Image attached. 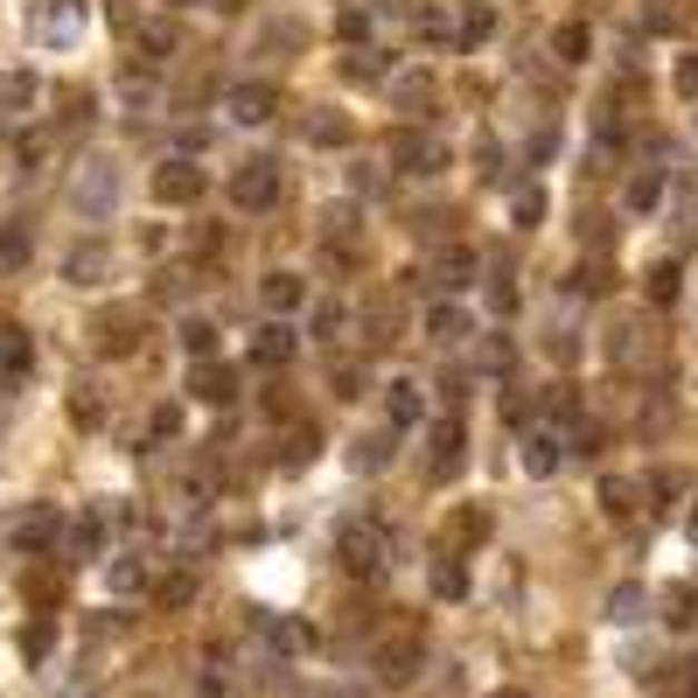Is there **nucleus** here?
<instances>
[{"instance_id": "29", "label": "nucleus", "mask_w": 698, "mask_h": 698, "mask_svg": "<svg viewBox=\"0 0 698 698\" xmlns=\"http://www.w3.org/2000/svg\"><path fill=\"white\" fill-rule=\"evenodd\" d=\"M77 21H85V14H77V0H57V8L36 14V36H57L63 42V36H77Z\"/></svg>"}, {"instance_id": "7", "label": "nucleus", "mask_w": 698, "mask_h": 698, "mask_svg": "<svg viewBox=\"0 0 698 698\" xmlns=\"http://www.w3.org/2000/svg\"><path fill=\"white\" fill-rule=\"evenodd\" d=\"M469 335H475V315H469V307H461L454 294H441V301H433L426 307V343H469Z\"/></svg>"}, {"instance_id": "28", "label": "nucleus", "mask_w": 698, "mask_h": 698, "mask_svg": "<svg viewBox=\"0 0 698 698\" xmlns=\"http://www.w3.org/2000/svg\"><path fill=\"white\" fill-rule=\"evenodd\" d=\"M587 49H593L587 21H566V29H552V57H559V63H587Z\"/></svg>"}, {"instance_id": "44", "label": "nucleus", "mask_w": 698, "mask_h": 698, "mask_svg": "<svg viewBox=\"0 0 698 698\" xmlns=\"http://www.w3.org/2000/svg\"><path fill=\"white\" fill-rule=\"evenodd\" d=\"M335 36H343V42H364V36H371V14H364V8H343V21H335Z\"/></svg>"}, {"instance_id": "46", "label": "nucleus", "mask_w": 698, "mask_h": 698, "mask_svg": "<svg viewBox=\"0 0 698 698\" xmlns=\"http://www.w3.org/2000/svg\"><path fill=\"white\" fill-rule=\"evenodd\" d=\"M629 210H657V175H636L629 183Z\"/></svg>"}, {"instance_id": "64", "label": "nucleus", "mask_w": 698, "mask_h": 698, "mask_svg": "<svg viewBox=\"0 0 698 698\" xmlns=\"http://www.w3.org/2000/svg\"><path fill=\"white\" fill-rule=\"evenodd\" d=\"M168 8H196V0H168Z\"/></svg>"}, {"instance_id": "54", "label": "nucleus", "mask_w": 698, "mask_h": 698, "mask_svg": "<svg viewBox=\"0 0 698 698\" xmlns=\"http://www.w3.org/2000/svg\"><path fill=\"white\" fill-rule=\"evenodd\" d=\"M503 420L517 426V420H531V399L524 392H517V384H510V392H503Z\"/></svg>"}, {"instance_id": "50", "label": "nucleus", "mask_w": 698, "mask_h": 698, "mask_svg": "<svg viewBox=\"0 0 698 698\" xmlns=\"http://www.w3.org/2000/svg\"><path fill=\"white\" fill-rule=\"evenodd\" d=\"M343 315H350V307H343V301H328V307H315V335H335V328H343Z\"/></svg>"}, {"instance_id": "37", "label": "nucleus", "mask_w": 698, "mask_h": 698, "mask_svg": "<svg viewBox=\"0 0 698 698\" xmlns=\"http://www.w3.org/2000/svg\"><path fill=\"white\" fill-rule=\"evenodd\" d=\"M183 350L196 356V364H210V356H217V328L210 322H183Z\"/></svg>"}, {"instance_id": "19", "label": "nucleus", "mask_w": 698, "mask_h": 698, "mask_svg": "<svg viewBox=\"0 0 698 698\" xmlns=\"http://www.w3.org/2000/svg\"><path fill=\"white\" fill-rule=\"evenodd\" d=\"M399 343V307L392 301H371L364 307V350H392Z\"/></svg>"}, {"instance_id": "13", "label": "nucleus", "mask_w": 698, "mask_h": 698, "mask_svg": "<svg viewBox=\"0 0 698 698\" xmlns=\"http://www.w3.org/2000/svg\"><path fill=\"white\" fill-rule=\"evenodd\" d=\"M252 364L287 371V364H294V328H287V322H266V328L252 335Z\"/></svg>"}, {"instance_id": "33", "label": "nucleus", "mask_w": 698, "mask_h": 698, "mask_svg": "<svg viewBox=\"0 0 698 698\" xmlns=\"http://www.w3.org/2000/svg\"><path fill=\"white\" fill-rule=\"evenodd\" d=\"M608 287H615V273H608V266H601V258H593V266H580V273H573V279H566V294H587V301H601V294H608Z\"/></svg>"}, {"instance_id": "36", "label": "nucleus", "mask_w": 698, "mask_h": 698, "mask_svg": "<svg viewBox=\"0 0 698 698\" xmlns=\"http://www.w3.org/2000/svg\"><path fill=\"white\" fill-rule=\"evenodd\" d=\"M106 587H112V593H140V587H147V566H140V559H112V566H106Z\"/></svg>"}, {"instance_id": "16", "label": "nucleus", "mask_w": 698, "mask_h": 698, "mask_svg": "<svg viewBox=\"0 0 698 698\" xmlns=\"http://www.w3.org/2000/svg\"><path fill=\"white\" fill-rule=\"evenodd\" d=\"M433 287H441V294H469L475 287V252H441V266H433Z\"/></svg>"}, {"instance_id": "14", "label": "nucleus", "mask_w": 698, "mask_h": 698, "mask_svg": "<svg viewBox=\"0 0 698 698\" xmlns=\"http://www.w3.org/2000/svg\"><path fill=\"white\" fill-rule=\"evenodd\" d=\"M106 266H112L106 245H70V252H63V279H70V287H98V279H106Z\"/></svg>"}, {"instance_id": "6", "label": "nucleus", "mask_w": 698, "mask_h": 698, "mask_svg": "<svg viewBox=\"0 0 698 698\" xmlns=\"http://www.w3.org/2000/svg\"><path fill=\"white\" fill-rule=\"evenodd\" d=\"M392 154H399V168H405V175H441V168L454 161L448 140H441V134H420V126H412V134H399Z\"/></svg>"}, {"instance_id": "5", "label": "nucleus", "mask_w": 698, "mask_h": 698, "mask_svg": "<svg viewBox=\"0 0 698 698\" xmlns=\"http://www.w3.org/2000/svg\"><path fill=\"white\" fill-rule=\"evenodd\" d=\"M230 203H238V210H273L279 203V168L273 161H245L238 175H230Z\"/></svg>"}, {"instance_id": "39", "label": "nucleus", "mask_w": 698, "mask_h": 698, "mask_svg": "<svg viewBox=\"0 0 698 698\" xmlns=\"http://www.w3.org/2000/svg\"><path fill=\"white\" fill-rule=\"evenodd\" d=\"M433 593H441V601H461V593H469V573H461L454 559H441L433 566Z\"/></svg>"}, {"instance_id": "43", "label": "nucleus", "mask_w": 698, "mask_h": 698, "mask_svg": "<svg viewBox=\"0 0 698 698\" xmlns=\"http://www.w3.org/2000/svg\"><path fill=\"white\" fill-rule=\"evenodd\" d=\"M670 85H678L685 106H698V57H678V77H670Z\"/></svg>"}, {"instance_id": "18", "label": "nucleus", "mask_w": 698, "mask_h": 698, "mask_svg": "<svg viewBox=\"0 0 698 698\" xmlns=\"http://www.w3.org/2000/svg\"><path fill=\"white\" fill-rule=\"evenodd\" d=\"M384 392H392V399H384V405H392V426H420V420H426V392H420L412 377L384 384Z\"/></svg>"}, {"instance_id": "62", "label": "nucleus", "mask_w": 698, "mask_h": 698, "mask_svg": "<svg viewBox=\"0 0 698 698\" xmlns=\"http://www.w3.org/2000/svg\"><path fill=\"white\" fill-rule=\"evenodd\" d=\"M489 698H524V691H517V685H503V691H489Z\"/></svg>"}, {"instance_id": "45", "label": "nucleus", "mask_w": 698, "mask_h": 698, "mask_svg": "<svg viewBox=\"0 0 698 698\" xmlns=\"http://www.w3.org/2000/svg\"><path fill=\"white\" fill-rule=\"evenodd\" d=\"M279 461H287V469H301V461H315V426H301L294 441H287V454H279Z\"/></svg>"}, {"instance_id": "24", "label": "nucleus", "mask_w": 698, "mask_h": 698, "mask_svg": "<svg viewBox=\"0 0 698 698\" xmlns=\"http://www.w3.org/2000/svg\"><path fill=\"white\" fill-rule=\"evenodd\" d=\"M642 287H650V301H657V307H670V301H678V287H685V273H678V258H657V266H650V273H642Z\"/></svg>"}, {"instance_id": "22", "label": "nucleus", "mask_w": 698, "mask_h": 698, "mask_svg": "<svg viewBox=\"0 0 698 698\" xmlns=\"http://www.w3.org/2000/svg\"><path fill=\"white\" fill-rule=\"evenodd\" d=\"M642 615H650V593H642L636 580L608 593V622H615V629H629V622H642Z\"/></svg>"}, {"instance_id": "63", "label": "nucleus", "mask_w": 698, "mask_h": 698, "mask_svg": "<svg viewBox=\"0 0 698 698\" xmlns=\"http://www.w3.org/2000/svg\"><path fill=\"white\" fill-rule=\"evenodd\" d=\"M685 698H698V678H691V685H685Z\"/></svg>"}, {"instance_id": "38", "label": "nucleus", "mask_w": 698, "mask_h": 698, "mask_svg": "<svg viewBox=\"0 0 698 698\" xmlns=\"http://www.w3.org/2000/svg\"><path fill=\"white\" fill-rule=\"evenodd\" d=\"M399 106H412V112H426V106H433V77H426V70H405Z\"/></svg>"}, {"instance_id": "61", "label": "nucleus", "mask_w": 698, "mask_h": 698, "mask_svg": "<svg viewBox=\"0 0 698 698\" xmlns=\"http://www.w3.org/2000/svg\"><path fill=\"white\" fill-rule=\"evenodd\" d=\"M685 531H691V538H698V503H691V510H685Z\"/></svg>"}, {"instance_id": "3", "label": "nucleus", "mask_w": 698, "mask_h": 698, "mask_svg": "<svg viewBox=\"0 0 698 698\" xmlns=\"http://www.w3.org/2000/svg\"><path fill=\"white\" fill-rule=\"evenodd\" d=\"M112 196H119V175H112V161H85V168H77L70 203H77L85 217H112Z\"/></svg>"}, {"instance_id": "52", "label": "nucleus", "mask_w": 698, "mask_h": 698, "mask_svg": "<svg viewBox=\"0 0 698 698\" xmlns=\"http://www.w3.org/2000/svg\"><path fill=\"white\" fill-rule=\"evenodd\" d=\"M482 364H489V371L510 364V335H489V343H482Z\"/></svg>"}, {"instance_id": "42", "label": "nucleus", "mask_w": 698, "mask_h": 698, "mask_svg": "<svg viewBox=\"0 0 698 698\" xmlns=\"http://www.w3.org/2000/svg\"><path fill=\"white\" fill-rule=\"evenodd\" d=\"M140 49H147V57H168V49H175V29H168V21H147V29H140Z\"/></svg>"}, {"instance_id": "20", "label": "nucleus", "mask_w": 698, "mask_h": 698, "mask_svg": "<svg viewBox=\"0 0 698 698\" xmlns=\"http://www.w3.org/2000/svg\"><path fill=\"white\" fill-rule=\"evenodd\" d=\"M196 399H203V405H230V399H238V371L196 364Z\"/></svg>"}, {"instance_id": "27", "label": "nucleus", "mask_w": 698, "mask_h": 698, "mask_svg": "<svg viewBox=\"0 0 698 698\" xmlns=\"http://www.w3.org/2000/svg\"><path fill=\"white\" fill-rule=\"evenodd\" d=\"M29 364H36L29 335H21V328H0V371H8V377H29Z\"/></svg>"}, {"instance_id": "2", "label": "nucleus", "mask_w": 698, "mask_h": 698, "mask_svg": "<svg viewBox=\"0 0 698 698\" xmlns=\"http://www.w3.org/2000/svg\"><path fill=\"white\" fill-rule=\"evenodd\" d=\"M426 475L433 482H448L461 461H469V426H461V412H441V420H433V433H426Z\"/></svg>"}, {"instance_id": "57", "label": "nucleus", "mask_w": 698, "mask_h": 698, "mask_svg": "<svg viewBox=\"0 0 698 698\" xmlns=\"http://www.w3.org/2000/svg\"><path fill=\"white\" fill-rule=\"evenodd\" d=\"M650 489H657V497H685V475H678V469H657Z\"/></svg>"}, {"instance_id": "11", "label": "nucleus", "mask_w": 698, "mask_h": 698, "mask_svg": "<svg viewBox=\"0 0 698 698\" xmlns=\"http://www.w3.org/2000/svg\"><path fill=\"white\" fill-rule=\"evenodd\" d=\"M258 301H266L273 315L287 322V315H301V301H307V279H301V273H266V279H258Z\"/></svg>"}, {"instance_id": "26", "label": "nucleus", "mask_w": 698, "mask_h": 698, "mask_svg": "<svg viewBox=\"0 0 698 698\" xmlns=\"http://www.w3.org/2000/svg\"><path fill=\"white\" fill-rule=\"evenodd\" d=\"M441 538H448V545H482V538H489V510H454Z\"/></svg>"}, {"instance_id": "51", "label": "nucleus", "mask_w": 698, "mask_h": 698, "mask_svg": "<svg viewBox=\"0 0 698 698\" xmlns=\"http://www.w3.org/2000/svg\"><path fill=\"white\" fill-rule=\"evenodd\" d=\"M189 593H196V580H189V573H175V580H161V601H168V608H183V601H189Z\"/></svg>"}, {"instance_id": "59", "label": "nucleus", "mask_w": 698, "mask_h": 698, "mask_svg": "<svg viewBox=\"0 0 698 698\" xmlns=\"http://www.w3.org/2000/svg\"><path fill=\"white\" fill-rule=\"evenodd\" d=\"M580 238H587L593 252H601V245H608V217H587V224H580Z\"/></svg>"}, {"instance_id": "12", "label": "nucleus", "mask_w": 698, "mask_h": 698, "mask_svg": "<svg viewBox=\"0 0 698 698\" xmlns=\"http://www.w3.org/2000/svg\"><path fill=\"white\" fill-rule=\"evenodd\" d=\"M489 36H497V8H482V0H469V8L448 21V42H454V49H475V42H489Z\"/></svg>"}, {"instance_id": "25", "label": "nucleus", "mask_w": 698, "mask_h": 698, "mask_svg": "<svg viewBox=\"0 0 698 698\" xmlns=\"http://www.w3.org/2000/svg\"><path fill=\"white\" fill-rule=\"evenodd\" d=\"M350 140V112H307V147H343Z\"/></svg>"}, {"instance_id": "53", "label": "nucleus", "mask_w": 698, "mask_h": 698, "mask_svg": "<svg viewBox=\"0 0 698 698\" xmlns=\"http://www.w3.org/2000/svg\"><path fill=\"white\" fill-rule=\"evenodd\" d=\"M335 392L356 399V392H364V371H356V364H335Z\"/></svg>"}, {"instance_id": "10", "label": "nucleus", "mask_w": 698, "mask_h": 698, "mask_svg": "<svg viewBox=\"0 0 698 698\" xmlns=\"http://www.w3.org/2000/svg\"><path fill=\"white\" fill-rule=\"evenodd\" d=\"M377 678L384 685H405V678H420V636H392L377 650Z\"/></svg>"}, {"instance_id": "4", "label": "nucleus", "mask_w": 698, "mask_h": 698, "mask_svg": "<svg viewBox=\"0 0 698 698\" xmlns=\"http://www.w3.org/2000/svg\"><path fill=\"white\" fill-rule=\"evenodd\" d=\"M57 531H63L57 503H29V510L8 524V545H14V552H49V545H57Z\"/></svg>"}, {"instance_id": "32", "label": "nucleus", "mask_w": 698, "mask_h": 698, "mask_svg": "<svg viewBox=\"0 0 698 698\" xmlns=\"http://www.w3.org/2000/svg\"><path fill=\"white\" fill-rule=\"evenodd\" d=\"M98 350L126 356V350H134V322H126V315H98Z\"/></svg>"}, {"instance_id": "47", "label": "nucleus", "mask_w": 698, "mask_h": 698, "mask_svg": "<svg viewBox=\"0 0 698 698\" xmlns=\"http://www.w3.org/2000/svg\"><path fill=\"white\" fill-rule=\"evenodd\" d=\"M21 258H29V230H8L0 238V266H21Z\"/></svg>"}, {"instance_id": "48", "label": "nucleus", "mask_w": 698, "mask_h": 698, "mask_svg": "<svg viewBox=\"0 0 698 698\" xmlns=\"http://www.w3.org/2000/svg\"><path fill=\"white\" fill-rule=\"evenodd\" d=\"M70 420H77V426H98L106 412H98V399H91V392H77V399H70Z\"/></svg>"}, {"instance_id": "17", "label": "nucleus", "mask_w": 698, "mask_h": 698, "mask_svg": "<svg viewBox=\"0 0 698 698\" xmlns=\"http://www.w3.org/2000/svg\"><path fill=\"white\" fill-rule=\"evenodd\" d=\"M559 461H566V441H559V433H531V441H524V475L545 482V475H559Z\"/></svg>"}, {"instance_id": "58", "label": "nucleus", "mask_w": 698, "mask_h": 698, "mask_svg": "<svg viewBox=\"0 0 698 698\" xmlns=\"http://www.w3.org/2000/svg\"><path fill=\"white\" fill-rule=\"evenodd\" d=\"M175 426H183V412H175V405H161V412H154V441H168Z\"/></svg>"}, {"instance_id": "40", "label": "nucleus", "mask_w": 698, "mask_h": 698, "mask_svg": "<svg viewBox=\"0 0 698 698\" xmlns=\"http://www.w3.org/2000/svg\"><path fill=\"white\" fill-rule=\"evenodd\" d=\"M266 636H273V650H287V657L307 650V629L301 622H266Z\"/></svg>"}, {"instance_id": "31", "label": "nucleus", "mask_w": 698, "mask_h": 698, "mask_svg": "<svg viewBox=\"0 0 698 698\" xmlns=\"http://www.w3.org/2000/svg\"><path fill=\"white\" fill-rule=\"evenodd\" d=\"M510 217H517V230H531V224H545V189H538V183H524V189H517V196H510Z\"/></svg>"}, {"instance_id": "60", "label": "nucleus", "mask_w": 698, "mask_h": 698, "mask_svg": "<svg viewBox=\"0 0 698 698\" xmlns=\"http://www.w3.org/2000/svg\"><path fill=\"white\" fill-rule=\"evenodd\" d=\"M21 650H29V657H42V650H49V622H36L29 636H21Z\"/></svg>"}, {"instance_id": "56", "label": "nucleus", "mask_w": 698, "mask_h": 698, "mask_svg": "<svg viewBox=\"0 0 698 698\" xmlns=\"http://www.w3.org/2000/svg\"><path fill=\"white\" fill-rule=\"evenodd\" d=\"M608 448V426H580V441H573V454H601Z\"/></svg>"}, {"instance_id": "35", "label": "nucleus", "mask_w": 698, "mask_h": 698, "mask_svg": "<svg viewBox=\"0 0 698 698\" xmlns=\"http://www.w3.org/2000/svg\"><path fill=\"white\" fill-rule=\"evenodd\" d=\"M636 497H642V489H636V482H622V475H608V482H601V510H608V517H629V510H636Z\"/></svg>"}, {"instance_id": "30", "label": "nucleus", "mask_w": 698, "mask_h": 698, "mask_svg": "<svg viewBox=\"0 0 698 698\" xmlns=\"http://www.w3.org/2000/svg\"><path fill=\"white\" fill-rule=\"evenodd\" d=\"M98 545H106V517H98V510H85V517L70 524V552H77V559H91Z\"/></svg>"}, {"instance_id": "15", "label": "nucleus", "mask_w": 698, "mask_h": 698, "mask_svg": "<svg viewBox=\"0 0 698 698\" xmlns=\"http://www.w3.org/2000/svg\"><path fill=\"white\" fill-rule=\"evenodd\" d=\"M42 98V85H36V70H8L0 77V119H21Z\"/></svg>"}, {"instance_id": "55", "label": "nucleus", "mask_w": 698, "mask_h": 698, "mask_svg": "<svg viewBox=\"0 0 698 698\" xmlns=\"http://www.w3.org/2000/svg\"><path fill=\"white\" fill-rule=\"evenodd\" d=\"M356 189L377 196V189H384V168H377V161H356Z\"/></svg>"}, {"instance_id": "21", "label": "nucleus", "mask_w": 698, "mask_h": 698, "mask_svg": "<svg viewBox=\"0 0 698 698\" xmlns=\"http://www.w3.org/2000/svg\"><path fill=\"white\" fill-rule=\"evenodd\" d=\"M335 70H343V85H377V77H384V57H377V49H364V42H350Z\"/></svg>"}, {"instance_id": "34", "label": "nucleus", "mask_w": 698, "mask_h": 698, "mask_svg": "<svg viewBox=\"0 0 698 698\" xmlns=\"http://www.w3.org/2000/svg\"><path fill=\"white\" fill-rule=\"evenodd\" d=\"M663 622H670V629H691V622H698V593H691V587H670V593H663Z\"/></svg>"}, {"instance_id": "49", "label": "nucleus", "mask_w": 698, "mask_h": 698, "mask_svg": "<svg viewBox=\"0 0 698 698\" xmlns=\"http://www.w3.org/2000/svg\"><path fill=\"white\" fill-rule=\"evenodd\" d=\"M489 307H497V315H517V287L510 279H489Z\"/></svg>"}, {"instance_id": "8", "label": "nucleus", "mask_w": 698, "mask_h": 698, "mask_svg": "<svg viewBox=\"0 0 698 698\" xmlns=\"http://www.w3.org/2000/svg\"><path fill=\"white\" fill-rule=\"evenodd\" d=\"M203 189H210V183H203L196 161H161V168H154V196H161V203H196Z\"/></svg>"}, {"instance_id": "9", "label": "nucleus", "mask_w": 698, "mask_h": 698, "mask_svg": "<svg viewBox=\"0 0 698 698\" xmlns=\"http://www.w3.org/2000/svg\"><path fill=\"white\" fill-rule=\"evenodd\" d=\"M224 112L238 119V126H266V119L279 112V91H273V85H238V91L224 98Z\"/></svg>"}, {"instance_id": "23", "label": "nucleus", "mask_w": 698, "mask_h": 698, "mask_svg": "<svg viewBox=\"0 0 698 698\" xmlns=\"http://www.w3.org/2000/svg\"><path fill=\"white\" fill-rule=\"evenodd\" d=\"M350 469H364V475L392 469V433H364V441H350Z\"/></svg>"}, {"instance_id": "41", "label": "nucleus", "mask_w": 698, "mask_h": 698, "mask_svg": "<svg viewBox=\"0 0 698 698\" xmlns=\"http://www.w3.org/2000/svg\"><path fill=\"white\" fill-rule=\"evenodd\" d=\"M642 29H650V36H685V14L678 8H650V14H642Z\"/></svg>"}, {"instance_id": "1", "label": "nucleus", "mask_w": 698, "mask_h": 698, "mask_svg": "<svg viewBox=\"0 0 698 698\" xmlns=\"http://www.w3.org/2000/svg\"><path fill=\"white\" fill-rule=\"evenodd\" d=\"M335 559H343L350 580H384V566H392V531H384L377 517H350L343 538H335Z\"/></svg>"}]
</instances>
